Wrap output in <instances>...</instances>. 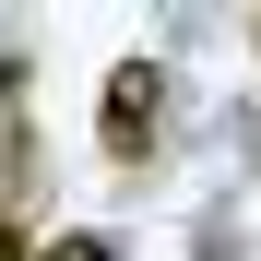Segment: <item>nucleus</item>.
Returning <instances> with one entry per match:
<instances>
[{
	"label": "nucleus",
	"mask_w": 261,
	"mask_h": 261,
	"mask_svg": "<svg viewBox=\"0 0 261 261\" xmlns=\"http://www.w3.org/2000/svg\"><path fill=\"white\" fill-rule=\"evenodd\" d=\"M154 130H166V71H154V60H119L107 95H95V143H107V166H143Z\"/></svg>",
	"instance_id": "f257e3e1"
},
{
	"label": "nucleus",
	"mask_w": 261,
	"mask_h": 261,
	"mask_svg": "<svg viewBox=\"0 0 261 261\" xmlns=\"http://www.w3.org/2000/svg\"><path fill=\"white\" fill-rule=\"evenodd\" d=\"M0 261H36L24 249V190H0Z\"/></svg>",
	"instance_id": "7ed1b4c3"
},
{
	"label": "nucleus",
	"mask_w": 261,
	"mask_h": 261,
	"mask_svg": "<svg viewBox=\"0 0 261 261\" xmlns=\"http://www.w3.org/2000/svg\"><path fill=\"white\" fill-rule=\"evenodd\" d=\"M36 261H119V238H107V226H60Z\"/></svg>",
	"instance_id": "f03ea898"
}]
</instances>
